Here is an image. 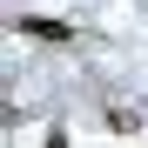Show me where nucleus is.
<instances>
[{"instance_id": "obj_1", "label": "nucleus", "mask_w": 148, "mask_h": 148, "mask_svg": "<svg viewBox=\"0 0 148 148\" xmlns=\"http://www.w3.org/2000/svg\"><path fill=\"white\" fill-rule=\"evenodd\" d=\"M14 27H20V34H34V40H74L67 20H47V14H14Z\"/></svg>"}, {"instance_id": "obj_2", "label": "nucleus", "mask_w": 148, "mask_h": 148, "mask_svg": "<svg viewBox=\"0 0 148 148\" xmlns=\"http://www.w3.org/2000/svg\"><path fill=\"white\" fill-rule=\"evenodd\" d=\"M47 148H67V135H61V128H54V135H47Z\"/></svg>"}]
</instances>
